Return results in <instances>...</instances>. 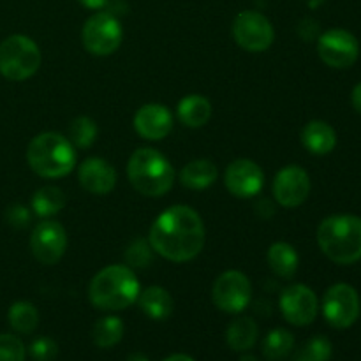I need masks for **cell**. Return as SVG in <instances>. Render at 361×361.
Wrapping results in <instances>:
<instances>
[{
  "mask_svg": "<svg viewBox=\"0 0 361 361\" xmlns=\"http://www.w3.org/2000/svg\"><path fill=\"white\" fill-rule=\"evenodd\" d=\"M204 224L200 214L185 204H175L162 212L150 228L152 249L173 263H187L203 250Z\"/></svg>",
  "mask_w": 361,
  "mask_h": 361,
  "instance_id": "6da1fadb",
  "label": "cell"
},
{
  "mask_svg": "<svg viewBox=\"0 0 361 361\" xmlns=\"http://www.w3.org/2000/svg\"><path fill=\"white\" fill-rule=\"evenodd\" d=\"M141 286L129 267L111 264L92 279L88 298L101 310H123L137 302Z\"/></svg>",
  "mask_w": 361,
  "mask_h": 361,
  "instance_id": "7a4b0ae2",
  "label": "cell"
},
{
  "mask_svg": "<svg viewBox=\"0 0 361 361\" xmlns=\"http://www.w3.org/2000/svg\"><path fill=\"white\" fill-rule=\"evenodd\" d=\"M317 243L328 259L353 264L361 259V219L356 215H331L317 228Z\"/></svg>",
  "mask_w": 361,
  "mask_h": 361,
  "instance_id": "3957f363",
  "label": "cell"
},
{
  "mask_svg": "<svg viewBox=\"0 0 361 361\" xmlns=\"http://www.w3.org/2000/svg\"><path fill=\"white\" fill-rule=\"evenodd\" d=\"M27 161L42 178H62L76 166V150L63 134L42 133L28 143Z\"/></svg>",
  "mask_w": 361,
  "mask_h": 361,
  "instance_id": "277c9868",
  "label": "cell"
},
{
  "mask_svg": "<svg viewBox=\"0 0 361 361\" xmlns=\"http://www.w3.org/2000/svg\"><path fill=\"white\" fill-rule=\"evenodd\" d=\"M127 176L134 189L148 197H161L175 183L171 162L155 148H137L127 164Z\"/></svg>",
  "mask_w": 361,
  "mask_h": 361,
  "instance_id": "5b68a950",
  "label": "cell"
},
{
  "mask_svg": "<svg viewBox=\"0 0 361 361\" xmlns=\"http://www.w3.org/2000/svg\"><path fill=\"white\" fill-rule=\"evenodd\" d=\"M41 67V49L27 35H11L0 44V74L11 81H25Z\"/></svg>",
  "mask_w": 361,
  "mask_h": 361,
  "instance_id": "8992f818",
  "label": "cell"
},
{
  "mask_svg": "<svg viewBox=\"0 0 361 361\" xmlns=\"http://www.w3.org/2000/svg\"><path fill=\"white\" fill-rule=\"evenodd\" d=\"M123 30L120 21L109 13H95L87 20L81 30V41L88 53L108 56L122 44Z\"/></svg>",
  "mask_w": 361,
  "mask_h": 361,
  "instance_id": "52a82bcc",
  "label": "cell"
},
{
  "mask_svg": "<svg viewBox=\"0 0 361 361\" xmlns=\"http://www.w3.org/2000/svg\"><path fill=\"white\" fill-rule=\"evenodd\" d=\"M361 312L360 295L353 286L335 284L323 296V316L328 324L345 330L358 321Z\"/></svg>",
  "mask_w": 361,
  "mask_h": 361,
  "instance_id": "ba28073f",
  "label": "cell"
},
{
  "mask_svg": "<svg viewBox=\"0 0 361 361\" xmlns=\"http://www.w3.org/2000/svg\"><path fill=\"white\" fill-rule=\"evenodd\" d=\"M233 37L236 44L252 53H261L271 46L275 39L274 25L257 11H242L233 21Z\"/></svg>",
  "mask_w": 361,
  "mask_h": 361,
  "instance_id": "9c48e42d",
  "label": "cell"
},
{
  "mask_svg": "<svg viewBox=\"0 0 361 361\" xmlns=\"http://www.w3.org/2000/svg\"><path fill=\"white\" fill-rule=\"evenodd\" d=\"M214 303L217 309L228 314H238L247 309L252 296L249 277L238 270H228L219 275L214 284Z\"/></svg>",
  "mask_w": 361,
  "mask_h": 361,
  "instance_id": "30bf717a",
  "label": "cell"
},
{
  "mask_svg": "<svg viewBox=\"0 0 361 361\" xmlns=\"http://www.w3.org/2000/svg\"><path fill=\"white\" fill-rule=\"evenodd\" d=\"M317 53L326 66L334 69H348L358 60L360 42L344 28H331L317 41Z\"/></svg>",
  "mask_w": 361,
  "mask_h": 361,
  "instance_id": "8fae6325",
  "label": "cell"
},
{
  "mask_svg": "<svg viewBox=\"0 0 361 361\" xmlns=\"http://www.w3.org/2000/svg\"><path fill=\"white\" fill-rule=\"evenodd\" d=\"M281 312L288 323L293 326H307L312 323L319 312V302H317L316 293L303 284L289 286L282 291Z\"/></svg>",
  "mask_w": 361,
  "mask_h": 361,
  "instance_id": "7c38bea8",
  "label": "cell"
},
{
  "mask_svg": "<svg viewBox=\"0 0 361 361\" xmlns=\"http://www.w3.org/2000/svg\"><path fill=\"white\" fill-rule=\"evenodd\" d=\"M30 249L39 263H59L67 249V233L63 226L55 221L39 222L32 231Z\"/></svg>",
  "mask_w": 361,
  "mask_h": 361,
  "instance_id": "4fadbf2b",
  "label": "cell"
},
{
  "mask_svg": "<svg viewBox=\"0 0 361 361\" xmlns=\"http://www.w3.org/2000/svg\"><path fill=\"white\" fill-rule=\"evenodd\" d=\"M310 194V176L302 166H286L274 180V196L284 208H296L307 201Z\"/></svg>",
  "mask_w": 361,
  "mask_h": 361,
  "instance_id": "5bb4252c",
  "label": "cell"
},
{
  "mask_svg": "<svg viewBox=\"0 0 361 361\" xmlns=\"http://www.w3.org/2000/svg\"><path fill=\"white\" fill-rule=\"evenodd\" d=\"M224 182L233 196L247 200L261 192L264 185V173L254 161L238 159L228 166Z\"/></svg>",
  "mask_w": 361,
  "mask_h": 361,
  "instance_id": "9a60e30c",
  "label": "cell"
},
{
  "mask_svg": "<svg viewBox=\"0 0 361 361\" xmlns=\"http://www.w3.org/2000/svg\"><path fill=\"white\" fill-rule=\"evenodd\" d=\"M134 129L148 141H159L173 129V115L162 104H145L134 115Z\"/></svg>",
  "mask_w": 361,
  "mask_h": 361,
  "instance_id": "2e32d148",
  "label": "cell"
},
{
  "mask_svg": "<svg viewBox=\"0 0 361 361\" xmlns=\"http://www.w3.org/2000/svg\"><path fill=\"white\" fill-rule=\"evenodd\" d=\"M78 180L87 192L95 194V196H104L115 189L116 171L104 159L90 157L81 162Z\"/></svg>",
  "mask_w": 361,
  "mask_h": 361,
  "instance_id": "e0dca14e",
  "label": "cell"
},
{
  "mask_svg": "<svg viewBox=\"0 0 361 361\" xmlns=\"http://www.w3.org/2000/svg\"><path fill=\"white\" fill-rule=\"evenodd\" d=\"M302 143L310 154L328 155L337 145V133L330 123L323 120H312L302 130Z\"/></svg>",
  "mask_w": 361,
  "mask_h": 361,
  "instance_id": "ac0fdd59",
  "label": "cell"
},
{
  "mask_svg": "<svg viewBox=\"0 0 361 361\" xmlns=\"http://www.w3.org/2000/svg\"><path fill=\"white\" fill-rule=\"evenodd\" d=\"M176 115H178L180 122L183 126L190 127V129H197V127H203L210 120L212 104L207 97H203L200 94L185 95L178 102Z\"/></svg>",
  "mask_w": 361,
  "mask_h": 361,
  "instance_id": "d6986e66",
  "label": "cell"
},
{
  "mask_svg": "<svg viewBox=\"0 0 361 361\" xmlns=\"http://www.w3.org/2000/svg\"><path fill=\"white\" fill-rule=\"evenodd\" d=\"M137 303H140L141 310L154 321L168 319L173 312V307H175L171 295L159 286H152V288L140 293Z\"/></svg>",
  "mask_w": 361,
  "mask_h": 361,
  "instance_id": "ffe728a7",
  "label": "cell"
},
{
  "mask_svg": "<svg viewBox=\"0 0 361 361\" xmlns=\"http://www.w3.org/2000/svg\"><path fill=\"white\" fill-rule=\"evenodd\" d=\"M268 264H270L271 271H274L277 277L289 279L295 277L296 270H298V254H296L295 247L289 245L286 242H277L268 249L267 254Z\"/></svg>",
  "mask_w": 361,
  "mask_h": 361,
  "instance_id": "44dd1931",
  "label": "cell"
},
{
  "mask_svg": "<svg viewBox=\"0 0 361 361\" xmlns=\"http://www.w3.org/2000/svg\"><path fill=\"white\" fill-rule=\"evenodd\" d=\"M217 176V166L212 161H207V159H197V161L189 162V164L183 166L182 173H180V180H182L183 185L194 190H201L214 185Z\"/></svg>",
  "mask_w": 361,
  "mask_h": 361,
  "instance_id": "7402d4cb",
  "label": "cell"
},
{
  "mask_svg": "<svg viewBox=\"0 0 361 361\" xmlns=\"http://www.w3.org/2000/svg\"><path fill=\"white\" fill-rule=\"evenodd\" d=\"M257 335H259V330H257V324L254 323V319H250V317H238V319H235L228 326L226 341H228V345L233 351L245 353L254 348Z\"/></svg>",
  "mask_w": 361,
  "mask_h": 361,
  "instance_id": "603a6c76",
  "label": "cell"
},
{
  "mask_svg": "<svg viewBox=\"0 0 361 361\" xmlns=\"http://www.w3.org/2000/svg\"><path fill=\"white\" fill-rule=\"evenodd\" d=\"M123 323L116 316H106L99 319L92 328V341L97 348L109 349L118 344L123 337Z\"/></svg>",
  "mask_w": 361,
  "mask_h": 361,
  "instance_id": "cb8c5ba5",
  "label": "cell"
},
{
  "mask_svg": "<svg viewBox=\"0 0 361 361\" xmlns=\"http://www.w3.org/2000/svg\"><path fill=\"white\" fill-rule=\"evenodd\" d=\"M67 203V197L59 187L46 185L39 189L32 197V208L34 214L39 217H51V215L59 214Z\"/></svg>",
  "mask_w": 361,
  "mask_h": 361,
  "instance_id": "d4e9b609",
  "label": "cell"
},
{
  "mask_svg": "<svg viewBox=\"0 0 361 361\" xmlns=\"http://www.w3.org/2000/svg\"><path fill=\"white\" fill-rule=\"evenodd\" d=\"M293 348H295V337L291 331L284 330V328H275L270 334L264 337L263 345V355L264 358L270 361L284 360L291 355Z\"/></svg>",
  "mask_w": 361,
  "mask_h": 361,
  "instance_id": "484cf974",
  "label": "cell"
},
{
  "mask_svg": "<svg viewBox=\"0 0 361 361\" xmlns=\"http://www.w3.org/2000/svg\"><path fill=\"white\" fill-rule=\"evenodd\" d=\"M7 319H9L11 328L21 335H28L37 328L39 324V312L35 309L34 303L30 302H16L11 305L9 312H7Z\"/></svg>",
  "mask_w": 361,
  "mask_h": 361,
  "instance_id": "4316f807",
  "label": "cell"
},
{
  "mask_svg": "<svg viewBox=\"0 0 361 361\" xmlns=\"http://www.w3.org/2000/svg\"><path fill=\"white\" fill-rule=\"evenodd\" d=\"M95 137H97V126L88 116H78L71 122L69 127V141L73 147L78 148H88L94 145Z\"/></svg>",
  "mask_w": 361,
  "mask_h": 361,
  "instance_id": "83f0119b",
  "label": "cell"
},
{
  "mask_svg": "<svg viewBox=\"0 0 361 361\" xmlns=\"http://www.w3.org/2000/svg\"><path fill=\"white\" fill-rule=\"evenodd\" d=\"M334 355L331 342L326 337H314L296 353L293 361H330Z\"/></svg>",
  "mask_w": 361,
  "mask_h": 361,
  "instance_id": "f1b7e54d",
  "label": "cell"
},
{
  "mask_svg": "<svg viewBox=\"0 0 361 361\" xmlns=\"http://www.w3.org/2000/svg\"><path fill=\"white\" fill-rule=\"evenodd\" d=\"M152 245L150 242L143 238H137L127 247L126 250V261L129 267L133 268H147L152 263Z\"/></svg>",
  "mask_w": 361,
  "mask_h": 361,
  "instance_id": "f546056e",
  "label": "cell"
},
{
  "mask_svg": "<svg viewBox=\"0 0 361 361\" xmlns=\"http://www.w3.org/2000/svg\"><path fill=\"white\" fill-rule=\"evenodd\" d=\"M0 361H25V345L16 335H0Z\"/></svg>",
  "mask_w": 361,
  "mask_h": 361,
  "instance_id": "4dcf8cb0",
  "label": "cell"
},
{
  "mask_svg": "<svg viewBox=\"0 0 361 361\" xmlns=\"http://www.w3.org/2000/svg\"><path fill=\"white\" fill-rule=\"evenodd\" d=\"M59 355V345L53 338L39 337L32 342L30 356L34 361H53Z\"/></svg>",
  "mask_w": 361,
  "mask_h": 361,
  "instance_id": "1f68e13d",
  "label": "cell"
},
{
  "mask_svg": "<svg viewBox=\"0 0 361 361\" xmlns=\"http://www.w3.org/2000/svg\"><path fill=\"white\" fill-rule=\"evenodd\" d=\"M6 221L7 224H11L13 228H27L28 222H30V212L23 204H11L6 210Z\"/></svg>",
  "mask_w": 361,
  "mask_h": 361,
  "instance_id": "d6a6232c",
  "label": "cell"
},
{
  "mask_svg": "<svg viewBox=\"0 0 361 361\" xmlns=\"http://www.w3.org/2000/svg\"><path fill=\"white\" fill-rule=\"evenodd\" d=\"M351 101H353V106H355L356 111L361 115V83H358L355 88H353Z\"/></svg>",
  "mask_w": 361,
  "mask_h": 361,
  "instance_id": "836d02e7",
  "label": "cell"
},
{
  "mask_svg": "<svg viewBox=\"0 0 361 361\" xmlns=\"http://www.w3.org/2000/svg\"><path fill=\"white\" fill-rule=\"evenodd\" d=\"M80 2L83 4L85 7H88V9H101V7H104L109 0H80Z\"/></svg>",
  "mask_w": 361,
  "mask_h": 361,
  "instance_id": "e575fe53",
  "label": "cell"
},
{
  "mask_svg": "<svg viewBox=\"0 0 361 361\" xmlns=\"http://www.w3.org/2000/svg\"><path fill=\"white\" fill-rule=\"evenodd\" d=\"M162 361H196V360L190 358L189 355H171V356H168V358L162 360Z\"/></svg>",
  "mask_w": 361,
  "mask_h": 361,
  "instance_id": "d590c367",
  "label": "cell"
},
{
  "mask_svg": "<svg viewBox=\"0 0 361 361\" xmlns=\"http://www.w3.org/2000/svg\"><path fill=\"white\" fill-rule=\"evenodd\" d=\"M127 361H150V360H148L143 353H133V355L127 358Z\"/></svg>",
  "mask_w": 361,
  "mask_h": 361,
  "instance_id": "8d00e7d4",
  "label": "cell"
},
{
  "mask_svg": "<svg viewBox=\"0 0 361 361\" xmlns=\"http://www.w3.org/2000/svg\"><path fill=\"white\" fill-rule=\"evenodd\" d=\"M238 361H259V360H257L254 355H243Z\"/></svg>",
  "mask_w": 361,
  "mask_h": 361,
  "instance_id": "74e56055",
  "label": "cell"
}]
</instances>
